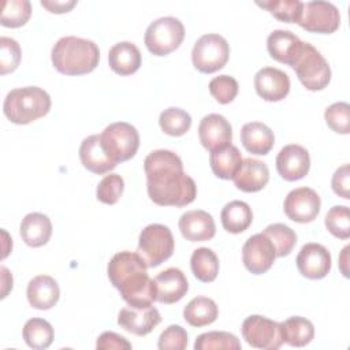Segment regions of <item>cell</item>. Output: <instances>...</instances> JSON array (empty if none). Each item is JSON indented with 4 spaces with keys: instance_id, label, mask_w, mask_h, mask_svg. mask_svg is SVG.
I'll use <instances>...</instances> for the list:
<instances>
[{
    "instance_id": "1",
    "label": "cell",
    "mask_w": 350,
    "mask_h": 350,
    "mask_svg": "<svg viewBox=\"0 0 350 350\" xmlns=\"http://www.w3.org/2000/svg\"><path fill=\"white\" fill-rule=\"evenodd\" d=\"M149 198L160 206H186L196 200V182L183 171L180 157L167 149L150 152L144 161Z\"/></svg>"
},
{
    "instance_id": "2",
    "label": "cell",
    "mask_w": 350,
    "mask_h": 350,
    "mask_svg": "<svg viewBox=\"0 0 350 350\" xmlns=\"http://www.w3.org/2000/svg\"><path fill=\"white\" fill-rule=\"evenodd\" d=\"M108 279L129 306L146 308L156 301V286L148 265L135 252H119L108 262Z\"/></svg>"
},
{
    "instance_id": "3",
    "label": "cell",
    "mask_w": 350,
    "mask_h": 350,
    "mask_svg": "<svg viewBox=\"0 0 350 350\" xmlns=\"http://www.w3.org/2000/svg\"><path fill=\"white\" fill-rule=\"evenodd\" d=\"M53 67L64 75H83L92 72L100 60L98 46L92 41L75 36L57 40L51 52Z\"/></svg>"
},
{
    "instance_id": "4",
    "label": "cell",
    "mask_w": 350,
    "mask_h": 350,
    "mask_svg": "<svg viewBox=\"0 0 350 350\" xmlns=\"http://www.w3.org/2000/svg\"><path fill=\"white\" fill-rule=\"evenodd\" d=\"M49 94L38 86L16 88L8 92L4 98L3 111L5 118L15 124H29L51 109Z\"/></svg>"
},
{
    "instance_id": "5",
    "label": "cell",
    "mask_w": 350,
    "mask_h": 350,
    "mask_svg": "<svg viewBox=\"0 0 350 350\" xmlns=\"http://www.w3.org/2000/svg\"><path fill=\"white\" fill-rule=\"evenodd\" d=\"M174 247L175 241L171 230L164 224L153 223L141 231L137 253L144 258L148 268H154L172 256Z\"/></svg>"
},
{
    "instance_id": "6",
    "label": "cell",
    "mask_w": 350,
    "mask_h": 350,
    "mask_svg": "<svg viewBox=\"0 0 350 350\" xmlns=\"http://www.w3.org/2000/svg\"><path fill=\"white\" fill-rule=\"evenodd\" d=\"M101 145L113 163H123L135 156L139 146L137 129L126 122L111 123L100 134Z\"/></svg>"
},
{
    "instance_id": "7",
    "label": "cell",
    "mask_w": 350,
    "mask_h": 350,
    "mask_svg": "<svg viewBox=\"0 0 350 350\" xmlns=\"http://www.w3.org/2000/svg\"><path fill=\"white\" fill-rule=\"evenodd\" d=\"M185 38L183 23L174 16L153 21L145 31V45L156 56H165L179 48Z\"/></svg>"
},
{
    "instance_id": "8",
    "label": "cell",
    "mask_w": 350,
    "mask_h": 350,
    "mask_svg": "<svg viewBox=\"0 0 350 350\" xmlns=\"http://www.w3.org/2000/svg\"><path fill=\"white\" fill-rule=\"evenodd\" d=\"M299 82L312 92L323 90L331 81V68L324 56L310 44L305 42L301 55L291 66Z\"/></svg>"
},
{
    "instance_id": "9",
    "label": "cell",
    "mask_w": 350,
    "mask_h": 350,
    "mask_svg": "<svg viewBox=\"0 0 350 350\" xmlns=\"http://www.w3.org/2000/svg\"><path fill=\"white\" fill-rule=\"evenodd\" d=\"M230 56V46L220 34L209 33L201 36L191 51V62L196 70L212 74L226 66Z\"/></svg>"
},
{
    "instance_id": "10",
    "label": "cell",
    "mask_w": 350,
    "mask_h": 350,
    "mask_svg": "<svg viewBox=\"0 0 350 350\" xmlns=\"http://www.w3.org/2000/svg\"><path fill=\"white\" fill-rule=\"evenodd\" d=\"M242 336L256 349L276 350L283 345L282 325L260 314H252L242 323Z\"/></svg>"
},
{
    "instance_id": "11",
    "label": "cell",
    "mask_w": 350,
    "mask_h": 350,
    "mask_svg": "<svg viewBox=\"0 0 350 350\" xmlns=\"http://www.w3.org/2000/svg\"><path fill=\"white\" fill-rule=\"evenodd\" d=\"M340 23V14L335 4L323 0L304 3L298 25L310 33L331 34Z\"/></svg>"
},
{
    "instance_id": "12",
    "label": "cell",
    "mask_w": 350,
    "mask_h": 350,
    "mask_svg": "<svg viewBox=\"0 0 350 350\" xmlns=\"http://www.w3.org/2000/svg\"><path fill=\"white\" fill-rule=\"evenodd\" d=\"M321 206L320 196L310 187L302 186L291 190L284 200L283 208L287 217L297 223L313 221Z\"/></svg>"
},
{
    "instance_id": "13",
    "label": "cell",
    "mask_w": 350,
    "mask_h": 350,
    "mask_svg": "<svg viewBox=\"0 0 350 350\" xmlns=\"http://www.w3.org/2000/svg\"><path fill=\"white\" fill-rule=\"evenodd\" d=\"M275 247L264 232L252 235L242 246L243 264L253 275L265 273L275 262Z\"/></svg>"
},
{
    "instance_id": "14",
    "label": "cell",
    "mask_w": 350,
    "mask_h": 350,
    "mask_svg": "<svg viewBox=\"0 0 350 350\" xmlns=\"http://www.w3.org/2000/svg\"><path fill=\"white\" fill-rule=\"evenodd\" d=\"M297 268L308 279H323L331 271V254L320 243H305L297 256Z\"/></svg>"
},
{
    "instance_id": "15",
    "label": "cell",
    "mask_w": 350,
    "mask_h": 350,
    "mask_svg": "<svg viewBox=\"0 0 350 350\" xmlns=\"http://www.w3.org/2000/svg\"><path fill=\"white\" fill-rule=\"evenodd\" d=\"M198 137L201 145L206 150L215 152L231 144L232 127L223 115L209 113L200 122Z\"/></svg>"
},
{
    "instance_id": "16",
    "label": "cell",
    "mask_w": 350,
    "mask_h": 350,
    "mask_svg": "<svg viewBox=\"0 0 350 350\" xmlns=\"http://www.w3.org/2000/svg\"><path fill=\"white\" fill-rule=\"evenodd\" d=\"M310 168L309 152L297 144L286 145L276 156L278 174L288 182L302 179Z\"/></svg>"
},
{
    "instance_id": "17",
    "label": "cell",
    "mask_w": 350,
    "mask_h": 350,
    "mask_svg": "<svg viewBox=\"0 0 350 350\" xmlns=\"http://www.w3.org/2000/svg\"><path fill=\"white\" fill-rule=\"evenodd\" d=\"M254 89L265 101H282L290 92V78L279 68L262 67L254 75Z\"/></svg>"
},
{
    "instance_id": "18",
    "label": "cell",
    "mask_w": 350,
    "mask_h": 350,
    "mask_svg": "<svg viewBox=\"0 0 350 350\" xmlns=\"http://www.w3.org/2000/svg\"><path fill=\"white\" fill-rule=\"evenodd\" d=\"M161 321V316L153 305L146 308L126 306L118 314V324L130 334L144 336L152 332Z\"/></svg>"
},
{
    "instance_id": "19",
    "label": "cell",
    "mask_w": 350,
    "mask_h": 350,
    "mask_svg": "<svg viewBox=\"0 0 350 350\" xmlns=\"http://www.w3.org/2000/svg\"><path fill=\"white\" fill-rule=\"evenodd\" d=\"M179 230L182 237L190 242L209 241L216 234V226L212 215L202 209L185 212L179 219Z\"/></svg>"
},
{
    "instance_id": "20",
    "label": "cell",
    "mask_w": 350,
    "mask_h": 350,
    "mask_svg": "<svg viewBox=\"0 0 350 350\" xmlns=\"http://www.w3.org/2000/svg\"><path fill=\"white\" fill-rule=\"evenodd\" d=\"M153 282L156 286V301L161 304H175L180 301L189 290L185 273L172 267L156 275Z\"/></svg>"
},
{
    "instance_id": "21",
    "label": "cell",
    "mask_w": 350,
    "mask_h": 350,
    "mask_svg": "<svg viewBox=\"0 0 350 350\" xmlns=\"http://www.w3.org/2000/svg\"><path fill=\"white\" fill-rule=\"evenodd\" d=\"M304 45L305 42L288 30H273L267 38V49L271 57L290 67L301 55Z\"/></svg>"
},
{
    "instance_id": "22",
    "label": "cell",
    "mask_w": 350,
    "mask_h": 350,
    "mask_svg": "<svg viewBox=\"0 0 350 350\" xmlns=\"http://www.w3.org/2000/svg\"><path fill=\"white\" fill-rule=\"evenodd\" d=\"M237 189L245 193H256L262 190L269 180L268 165L257 159H243L239 170L232 178Z\"/></svg>"
},
{
    "instance_id": "23",
    "label": "cell",
    "mask_w": 350,
    "mask_h": 350,
    "mask_svg": "<svg viewBox=\"0 0 350 350\" xmlns=\"http://www.w3.org/2000/svg\"><path fill=\"white\" fill-rule=\"evenodd\" d=\"M79 159L82 165L97 175L112 171L118 164L113 163L104 150L100 139V134L86 137L79 146Z\"/></svg>"
},
{
    "instance_id": "24",
    "label": "cell",
    "mask_w": 350,
    "mask_h": 350,
    "mask_svg": "<svg viewBox=\"0 0 350 350\" xmlns=\"http://www.w3.org/2000/svg\"><path fill=\"white\" fill-rule=\"evenodd\" d=\"M29 304L38 310H48L53 308L60 297L57 282L49 275H38L33 278L26 290Z\"/></svg>"
},
{
    "instance_id": "25",
    "label": "cell",
    "mask_w": 350,
    "mask_h": 350,
    "mask_svg": "<svg viewBox=\"0 0 350 350\" xmlns=\"http://www.w3.org/2000/svg\"><path fill=\"white\" fill-rule=\"evenodd\" d=\"M241 142L243 148L253 154H268L273 148V131L261 122L245 123L241 129Z\"/></svg>"
},
{
    "instance_id": "26",
    "label": "cell",
    "mask_w": 350,
    "mask_h": 350,
    "mask_svg": "<svg viewBox=\"0 0 350 350\" xmlns=\"http://www.w3.org/2000/svg\"><path fill=\"white\" fill-rule=\"evenodd\" d=\"M23 242L30 247H40L48 243L52 235L51 219L40 212L27 213L19 227Z\"/></svg>"
},
{
    "instance_id": "27",
    "label": "cell",
    "mask_w": 350,
    "mask_h": 350,
    "mask_svg": "<svg viewBox=\"0 0 350 350\" xmlns=\"http://www.w3.org/2000/svg\"><path fill=\"white\" fill-rule=\"evenodd\" d=\"M108 63L113 72L119 75H131L141 66V52L135 44L120 41L109 49Z\"/></svg>"
},
{
    "instance_id": "28",
    "label": "cell",
    "mask_w": 350,
    "mask_h": 350,
    "mask_svg": "<svg viewBox=\"0 0 350 350\" xmlns=\"http://www.w3.org/2000/svg\"><path fill=\"white\" fill-rule=\"evenodd\" d=\"M221 226L231 234H241L249 228L253 220L252 208L239 200L227 202L220 213Z\"/></svg>"
},
{
    "instance_id": "29",
    "label": "cell",
    "mask_w": 350,
    "mask_h": 350,
    "mask_svg": "<svg viewBox=\"0 0 350 350\" xmlns=\"http://www.w3.org/2000/svg\"><path fill=\"white\" fill-rule=\"evenodd\" d=\"M217 316L219 308L216 302L208 297H196L183 309V319L196 328L212 324Z\"/></svg>"
},
{
    "instance_id": "30",
    "label": "cell",
    "mask_w": 350,
    "mask_h": 350,
    "mask_svg": "<svg viewBox=\"0 0 350 350\" xmlns=\"http://www.w3.org/2000/svg\"><path fill=\"white\" fill-rule=\"evenodd\" d=\"M242 160L239 149L231 144L223 149L211 152L209 154L212 172L220 179H232L239 170Z\"/></svg>"
},
{
    "instance_id": "31",
    "label": "cell",
    "mask_w": 350,
    "mask_h": 350,
    "mask_svg": "<svg viewBox=\"0 0 350 350\" xmlns=\"http://www.w3.org/2000/svg\"><path fill=\"white\" fill-rule=\"evenodd\" d=\"M280 325L283 343L293 347H304L314 338V327L312 321L305 317L293 316L280 323Z\"/></svg>"
},
{
    "instance_id": "32",
    "label": "cell",
    "mask_w": 350,
    "mask_h": 350,
    "mask_svg": "<svg viewBox=\"0 0 350 350\" xmlns=\"http://www.w3.org/2000/svg\"><path fill=\"white\" fill-rule=\"evenodd\" d=\"M193 275L204 283H211L219 273V258L209 247H198L190 257Z\"/></svg>"
},
{
    "instance_id": "33",
    "label": "cell",
    "mask_w": 350,
    "mask_h": 350,
    "mask_svg": "<svg viewBox=\"0 0 350 350\" xmlns=\"http://www.w3.org/2000/svg\"><path fill=\"white\" fill-rule=\"evenodd\" d=\"M22 335L29 347L42 350L48 349L52 345L55 332L53 327L46 320L33 317L25 323Z\"/></svg>"
},
{
    "instance_id": "34",
    "label": "cell",
    "mask_w": 350,
    "mask_h": 350,
    "mask_svg": "<svg viewBox=\"0 0 350 350\" xmlns=\"http://www.w3.org/2000/svg\"><path fill=\"white\" fill-rule=\"evenodd\" d=\"M159 124L171 137H180L190 130L191 116L182 108L170 107L160 113Z\"/></svg>"
},
{
    "instance_id": "35",
    "label": "cell",
    "mask_w": 350,
    "mask_h": 350,
    "mask_svg": "<svg viewBox=\"0 0 350 350\" xmlns=\"http://www.w3.org/2000/svg\"><path fill=\"white\" fill-rule=\"evenodd\" d=\"M262 232L272 242V245L275 247L276 257L288 256L297 243V234L294 232V230H291L288 226H286L283 223L269 224L265 227V230Z\"/></svg>"
},
{
    "instance_id": "36",
    "label": "cell",
    "mask_w": 350,
    "mask_h": 350,
    "mask_svg": "<svg viewBox=\"0 0 350 350\" xmlns=\"http://www.w3.org/2000/svg\"><path fill=\"white\" fill-rule=\"evenodd\" d=\"M257 5L265 8L276 19L286 23H298L304 3L299 0H269L257 1Z\"/></svg>"
},
{
    "instance_id": "37",
    "label": "cell",
    "mask_w": 350,
    "mask_h": 350,
    "mask_svg": "<svg viewBox=\"0 0 350 350\" xmlns=\"http://www.w3.org/2000/svg\"><path fill=\"white\" fill-rule=\"evenodd\" d=\"M196 350H217V349H226V350H239L241 342L239 339L230 332L226 331H211L205 332L197 336L194 342Z\"/></svg>"
},
{
    "instance_id": "38",
    "label": "cell",
    "mask_w": 350,
    "mask_h": 350,
    "mask_svg": "<svg viewBox=\"0 0 350 350\" xmlns=\"http://www.w3.org/2000/svg\"><path fill=\"white\" fill-rule=\"evenodd\" d=\"M31 15V4L29 0H8L3 3L0 23L5 27H21L26 25Z\"/></svg>"
},
{
    "instance_id": "39",
    "label": "cell",
    "mask_w": 350,
    "mask_h": 350,
    "mask_svg": "<svg viewBox=\"0 0 350 350\" xmlns=\"http://www.w3.org/2000/svg\"><path fill=\"white\" fill-rule=\"evenodd\" d=\"M327 230L339 239L350 237V211L349 206L335 205L325 215Z\"/></svg>"
},
{
    "instance_id": "40",
    "label": "cell",
    "mask_w": 350,
    "mask_h": 350,
    "mask_svg": "<svg viewBox=\"0 0 350 350\" xmlns=\"http://www.w3.org/2000/svg\"><path fill=\"white\" fill-rule=\"evenodd\" d=\"M124 190V180L119 174L105 175L96 189V197L100 202L113 205L119 201Z\"/></svg>"
},
{
    "instance_id": "41",
    "label": "cell",
    "mask_w": 350,
    "mask_h": 350,
    "mask_svg": "<svg viewBox=\"0 0 350 350\" xmlns=\"http://www.w3.org/2000/svg\"><path fill=\"white\" fill-rule=\"evenodd\" d=\"M324 119L327 126L338 134L350 133V105L345 101L331 104L325 112Z\"/></svg>"
},
{
    "instance_id": "42",
    "label": "cell",
    "mask_w": 350,
    "mask_h": 350,
    "mask_svg": "<svg viewBox=\"0 0 350 350\" xmlns=\"http://www.w3.org/2000/svg\"><path fill=\"white\" fill-rule=\"evenodd\" d=\"M22 51L16 40L11 37H0V74L5 75L18 68Z\"/></svg>"
},
{
    "instance_id": "43",
    "label": "cell",
    "mask_w": 350,
    "mask_h": 350,
    "mask_svg": "<svg viewBox=\"0 0 350 350\" xmlns=\"http://www.w3.org/2000/svg\"><path fill=\"white\" fill-rule=\"evenodd\" d=\"M238 88L237 79L226 74L215 77L209 82V92L219 104L231 103L238 94Z\"/></svg>"
},
{
    "instance_id": "44",
    "label": "cell",
    "mask_w": 350,
    "mask_h": 350,
    "mask_svg": "<svg viewBox=\"0 0 350 350\" xmlns=\"http://www.w3.org/2000/svg\"><path fill=\"white\" fill-rule=\"evenodd\" d=\"M187 346V332L183 327L172 324L159 336L157 347L160 350H185Z\"/></svg>"
},
{
    "instance_id": "45",
    "label": "cell",
    "mask_w": 350,
    "mask_h": 350,
    "mask_svg": "<svg viewBox=\"0 0 350 350\" xmlns=\"http://www.w3.org/2000/svg\"><path fill=\"white\" fill-rule=\"evenodd\" d=\"M331 186H332V190L336 196H339L345 200L350 198V170H349V164H343L342 167H339L334 172Z\"/></svg>"
},
{
    "instance_id": "46",
    "label": "cell",
    "mask_w": 350,
    "mask_h": 350,
    "mask_svg": "<svg viewBox=\"0 0 350 350\" xmlns=\"http://www.w3.org/2000/svg\"><path fill=\"white\" fill-rule=\"evenodd\" d=\"M97 349H116V350H129L131 349V343L122 335H118L111 331L103 332L96 342Z\"/></svg>"
},
{
    "instance_id": "47",
    "label": "cell",
    "mask_w": 350,
    "mask_h": 350,
    "mask_svg": "<svg viewBox=\"0 0 350 350\" xmlns=\"http://www.w3.org/2000/svg\"><path fill=\"white\" fill-rule=\"evenodd\" d=\"M41 5L44 8H46L49 12H52V14H64V12L71 11L77 5V1L75 0H66V1H57V0L48 1V0H42Z\"/></svg>"
},
{
    "instance_id": "48",
    "label": "cell",
    "mask_w": 350,
    "mask_h": 350,
    "mask_svg": "<svg viewBox=\"0 0 350 350\" xmlns=\"http://www.w3.org/2000/svg\"><path fill=\"white\" fill-rule=\"evenodd\" d=\"M0 272H1V298H5L8 291L12 290V275L5 267H1Z\"/></svg>"
},
{
    "instance_id": "49",
    "label": "cell",
    "mask_w": 350,
    "mask_h": 350,
    "mask_svg": "<svg viewBox=\"0 0 350 350\" xmlns=\"http://www.w3.org/2000/svg\"><path fill=\"white\" fill-rule=\"evenodd\" d=\"M349 250H350V246H345L340 256H339V268L343 273L345 278H349Z\"/></svg>"
}]
</instances>
